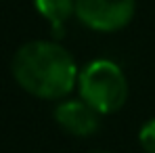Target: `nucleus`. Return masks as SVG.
I'll return each instance as SVG.
<instances>
[{
	"instance_id": "4",
	"label": "nucleus",
	"mask_w": 155,
	"mask_h": 153,
	"mask_svg": "<svg viewBox=\"0 0 155 153\" xmlns=\"http://www.w3.org/2000/svg\"><path fill=\"white\" fill-rule=\"evenodd\" d=\"M54 120L65 132L74 136H90L101 126V113L84 99L61 101L54 107Z\"/></svg>"
},
{
	"instance_id": "1",
	"label": "nucleus",
	"mask_w": 155,
	"mask_h": 153,
	"mask_svg": "<svg viewBox=\"0 0 155 153\" xmlns=\"http://www.w3.org/2000/svg\"><path fill=\"white\" fill-rule=\"evenodd\" d=\"M13 76L17 84L38 99H63L78 84V69L67 48L51 40L23 44L13 57Z\"/></svg>"
},
{
	"instance_id": "7",
	"label": "nucleus",
	"mask_w": 155,
	"mask_h": 153,
	"mask_svg": "<svg viewBox=\"0 0 155 153\" xmlns=\"http://www.w3.org/2000/svg\"><path fill=\"white\" fill-rule=\"evenodd\" d=\"M92 153H111V151H105V149H97V151H92Z\"/></svg>"
},
{
	"instance_id": "3",
	"label": "nucleus",
	"mask_w": 155,
	"mask_h": 153,
	"mask_svg": "<svg viewBox=\"0 0 155 153\" xmlns=\"http://www.w3.org/2000/svg\"><path fill=\"white\" fill-rule=\"evenodd\" d=\"M136 0H76V17L94 32H117L132 21Z\"/></svg>"
},
{
	"instance_id": "2",
	"label": "nucleus",
	"mask_w": 155,
	"mask_h": 153,
	"mask_svg": "<svg viewBox=\"0 0 155 153\" xmlns=\"http://www.w3.org/2000/svg\"><path fill=\"white\" fill-rule=\"evenodd\" d=\"M80 99L94 107L101 115L115 113L128 99V80L122 67L109 59H94L78 74Z\"/></svg>"
},
{
	"instance_id": "6",
	"label": "nucleus",
	"mask_w": 155,
	"mask_h": 153,
	"mask_svg": "<svg viewBox=\"0 0 155 153\" xmlns=\"http://www.w3.org/2000/svg\"><path fill=\"white\" fill-rule=\"evenodd\" d=\"M138 141L147 153H155V118L143 124L140 132H138Z\"/></svg>"
},
{
	"instance_id": "5",
	"label": "nucleus",
	"mask_w": 155,
	"mask_h": 153,
	"mask_svg": "<svg viewBox=\"0 0 155 153\" xmlns=\"http://www.w3.org/2000/svg\"><path fill=\"white\" fill-rule=\"evenodd\" d=\"M36 11L51 23L54 36H63V25L76 13V0H34Z\"/></svg>"
}]
</instances>
